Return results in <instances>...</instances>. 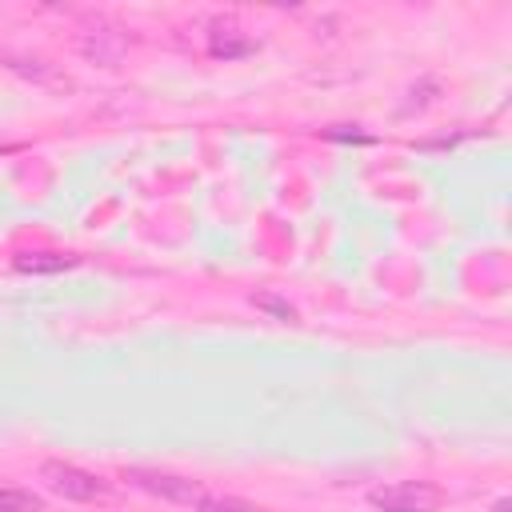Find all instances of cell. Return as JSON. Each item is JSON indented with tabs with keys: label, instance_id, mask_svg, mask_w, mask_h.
I'll use <instances>...</instances> for the list:
<instances>
[{
	"label": "cell",
	"instance_id": "obj_1",
	"mask_svg": "<svg viewBox=\"0 0 512 512\" xmlns=\"http://www.w3.org/2000/svg\"><path fill=\"white\" fill-rule=\"evenodd\" d=\"M372 504L384 508V512H432L440 504V488L424 484V480H400V484L376 488Z\"/></svg>",
	"mask_w": 512,
	"mask_h": 512
},
{
	"label": "cell",
	"instance_id": "obj_2",
	"mask_svg": "<svg viewBox=\"0 0 512 512\" xmlns=\"http://www.w3.org/2000/svg\"><path fill=\"white\" fill-rule=\"evenodd\" d=\"M40 480H44L56 496H64V500H92V496L104 492V484H100L92 472H84V468H76V464H64V460L40 464Z\"/></svg>",
	"mask_w": 512,
	"mask_h": 512
},
{
	"label": "cell",
	"instance_id": "obj_3",
	"mask_svg": "<svg viewBox=\"0 0 512 512\" xmlns=\"http://www.w3.org/2000/svg\"><path fill=\"white\" fill-rule=\"evenodd\" d=\"M132 484H140L144 492L160 496V500H172V504H200L204 500V488L188 476H176V472H156V468H132L128 472Z\"/></svg>",
	"mask_w": 512,
	"mask_h": 512
},
{
	"label": "cell",
	"instance_id": "obj_4",
	"mask_svg": "<svg viewBox=\"0 0 512 512\" xmlns=\"http://www.w3.org/2000/svg\"><path fill=\"white\" fill-rule=\"evenodd\" d=\"M4 64H8L16 76H24V80H32V84H40V88H72V80H68L56 64H48V60H40V56H4Z\"/></svg>",
	"mask_w": 512,
	"mask_h": 512
},
{
	"label": "cell",
	"instance_id": "obj_5",
	"mask_svg": "<svg viewBox=\"0 0 512 512\" xmlns=\"http://www.w3.org/2000/svg\"><path fill=\"white\" fill-rule=\"evenodd\" d=\"M124 36L120 32H112V28H92L84 40H80V52L92 60V64H104V68H112L120 56H124Z\"/></svg>",
	"mask_w": 512,
	"mask_h": 512
},
{
	"label": "cell",
	"instance_id": "obj_6",
	"mask_svg": "<svg viewBox=\"0 0 512 512\" xmlns=\"http://www.w3.org/2000/svg\"><path fill=\"white\" fill-rule=\"evenodd\" d=\"M208 52H212V56H224V60L248 56V52H252V40H248L236 24H216L212 36H208Z\"/></svg>",
	"mask_w": 512,
	"mask_h": 512
},
{
	"label": "cell",
	"instance_id": "obj_7",
	"mask_svg": "<svg viewBox=\"0 0 512 512\" xmlns=\"http://www.w3.org/2000/svg\"><path fill=\"white\" fill-rule=\"evenodd\" d=\"M12 264H16V272H64L76 260L64 256V252H20Z\"/></svg>",
	"mask_w": 512,
	"mask_h": 512
},
{
	"label": "cell",
	"instance_id": "obj_8",
	"mask_svg": "<svg viewBox=\"0 0 512 512\" xmlns=\"http://www.w3.org/2000/svg\"><path fill=\"white\" fill-rule=\"evenodd\" d=\"M0 512H44V504H40L32 492L4 488V492H0Z\"/></svg>",
	"mask_w": 512,
	"mask_h": 512
},
{
	"label": "cell",
	"instance_id": "obj_9",
	"mask_svg": "<svg viewBox=\"0 0 512 512\" xmlns=\"http://www.w3.org/2000/svg\"><path fill=\"white\" fill-rule=\"evenodd\" d=\"M196 512H260V508L248 500H236V496H204L196 504Z\"/></svg>",
	"mask_w": 512,
	"mask_h": 512
},
{
	"label": "cell",
	"instance_id": "obj_10",
	"mask_svg": "<svg viewBox=\"0 0 512 512\" xmlns=\"http://www.w3.org/2000/svg\"><path fill=\"white\" fill-rule=\"evenodd\" d=\"M252 304H256V308L276 312L280 320H292V316H296V312H292V304H284V300H276V296H252Z\"/></svg>",
	"mask_w": 512,
	"mask_h": 512
},
{
	"label": "cell",
	"instance_id": "obj_11",
	"mask_svg": "<svg viewBox=\"0 0 512 512\" xmlns=\"http://www.w3.org/2000/svg\"><path fill=\"white\" fill-rule=\"evenodd\" d=\"M496 512H508V500H500V504H496Z\"/></svg>",
	"mask_w": 512,
	"mask_h": 512
}]
</instances>
